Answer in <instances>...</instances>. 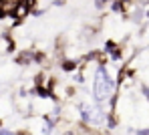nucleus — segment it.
I'll return each instance as SVG.
<instances>
[{
  "mask_svg": "<svg viewBox=\"0 0 149 135\" xmlns=\"http://www.w3.org/2000/svg\"><path fill=\"white\" fill-rule=\"evenodd\" d=\"M77 67H79V61H71V58H69V61L63 63V71H74Z\"/></svg>",
  "mask_w": 149,
  "mask_h": 135,
  "instance_id": "obj_1",
  "label": "nucleus"
},
{
  "mask_svg": "<svg viewBox=\"0 0 149 135\" xmlns=\"http://www.w3.org/2000/svg\"><path fill=\"white\" fill-rule=\"evenodd\" d=\"M141 93H143V97L149 101V85H143V87H141Z\"/></svg>",
  "mask_w": 149,
  "mask_h": 135,
  "instance_id": "obj_2",
  "label": "nucleus"
}]
</instances>
